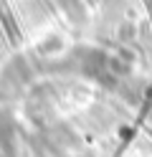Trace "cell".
Returning a JSON list of instances; mask_svg holds the SVG:
<instances>
[{
	"instance_id": "7a4b0ae2",
	"label": "cell",
	"mask_w": 152,
	"mask_h": 157,
	"mask_svg": "<svg viewBox=\"0 0 152 157\" xmlns=\"http://www.w3.org/2000/svg\"><path fill=\"white\" fill-rule=\"evenodd\" d=\"M61 8L68 13V15H74V18H81V3L79 0H58Z\"/></svg>"
},
{
	"instance_id": "6da1fadb",
	"label": "cell",
	"mask_w": 152,
	"mask_h": 157,
	"mask_svg": "<svg viewBox=\"0 0 152 157\" xmlns=\"http://www.w3.org/2000/svg\"><path fill=\"white\" fill-rule=\"evenodd\" d=\"M81 71L86 76H94V78H104L107 71H109V61L107 56L96 51V48H86L81 51Z\"/></svg>"
}]
</instances>
